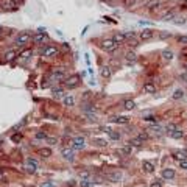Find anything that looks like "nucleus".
<instances>
[{"label": "nucleus", "instance_id": "de8ad7c7", "mask_svg": "<svg viewBox=\"0 0 187 187\" xmlns=\"http://www.w3.org/2000/svg\"><path fill=\"white\" fill-rule=\"evenodd\" d=\"M11 33V30H5V28H2L0 26V36H3V34H9Z\"/></svg>", "mask_w": 187, "mask_h": 187}, {"label": "nucleus", "instance_id": "603ef678", "mask_svg": "<svg viewBox=\"0 0 187 187\" xmlns=\"http://www.w3.org/2000/svg\"><path fill=\"white\" fill-rule=\"evenodd\" d=\"M159 36H161L162 39H165V37H170V33H161Z\"/></svg>", "mask_w": 187, "mask_h": 187}, {"label": "nucleus", "instance_id": "f8f14e48", "mask_svg": "<svg viewBox=\"0 0 187 187\" xmlns=\"http://www.w3.org/2000/svg\"><path fill=\"white\" fill-rule=\"evenodd\" d=\"M106 178H108L111 182H118L120 179H122V173L120 171H111V173L106 175Z\"/></svg>", "mask_w": 187, "mask_h": 187}, {"label": "nucleus", "instance_id": "c03bdc74", "mask_svg": "<svg viewBox=\"0 0 187 187\" xmlns=\"http://www.w3.org/2000/svg\"><path fill=\"white\" fill-rule=\"evenodd\" d=\"M47 143L48 145H55V143H58V139L56 137H48L47 139Z\"/></svg>", "mask_w": 187, "mask_h": 187}, {"label": "nucleus", "instance_id": "8fccbe9b", "mask_svg": "<svg viewBox=\"0 0 187 187\" xmlns=\"http://www.w3.org/2000/svg\"><path fill=\"white\" fill-rule=\"evenodd\" d=\"M123 2H125V5H126V6H131L132 3L136 2V0H123Z\"/></svg>", "mask_w": 187, "mask_h": 187}, {"label": "nucleus", "instance_id": "c85d7f7f", "mask_svg": "<svg viewBox=\"0 0 187 187\" xmlns=\"http://www.w3.org/2000/svg\"><path fill=\"white\" fill-rule=\"evenodd\" d=\"M176 17V12L175 11H168V12H165V14L162 16V20H173Z\"/></svg>", "mask_w": 187, "mask_h": 187}, {"label": "nucleus", "instance_id": "dca6fc26", "mask_svg": "<svg viewBox=\"0 0 187 187\" xmlns=\"http://www.w3.org/2000/svg\"><path fill=\"white\" fill-rule=\"evenodd\" d=\"M184 134H185V132H184L181 128H178V129H175V131L168 132V136H170L171 139H182V137H184Z\"/></svg>", "mask_w": 187, "mask_h": 187}, {"label": "nucleus", "instance_id": "ea45409f", "mask_svg": "<svg viewBox=\"0 0 187 187\" xmlns=\"http://www.w3.org/2000/svg\"><path fill=\"white\" fill-rule=\"evenodd\" d=\"M143 120H146V122H157V117L156 115H145Z\"/></svg>", "mask_w": 187, "mask_h": 187}, {"label": "nucleus", "instance_id": "c9c22d12", "mask_svg": "<svg viewBox=\"0 0 187 187\" xmlns=\"http://www.w3.org/2000/svg\"><path fill=\"white\" fill-rule=\"evenodd\" d=\"M39 154H41L42 157H48V156H51V150L50 148H42L41 151H39Z\"/></svg>", "mask_w": 187, "mask_h": 187}, {"label": "nucleus", "instance_id": "09e8293b", "mask_svg": "<svg viewBox=\"0 0 187 187\" xmlns=\"http://www.w3.org/2000/svg\"><path fill=\"white\" fill-rule=\"evenodd\" d=\"M41 187H55V184H53L51 181H47V182H44Z\"/></svg>", "mask_w": 187, "mask_h": 187}, {"label": "nucleus", "instance_id": "20e7f679", "mask_svg": "<svg viewBox=\"0 0 187 187\" xmlns=\"http://www.w3.org/2000/svg\"><path fill=\"white\" fill-rule=\"evenodd\" d=\"M101 47H103L106 51H114V50L118 47V44L114 41V39H104L103 44H101Z\"/></svg>", "mask_w": 187, "mask_h": 187}, {"label": "nucleus", "instance_id": "6e6552de", "mask_svg": "<svg viewBox=\"0 0 187 187\" xmlns=\"http://www.w3.org/2000/svg\"><path fill=\"white\" fill-rule=\"evenodd\" d=\"M139 37H140V41H150V39H153V37H154V30L146 28V30L140 31Z\"/></svg>", "mask_w": 187, "mask_h": 187}, {"label": "nucleus", "instance_id": "37998d69", "mask_svg": "<svg viewBox=\"0 0 187 187\" xmlns=\"http://www.w3.org/2000/svg\"><path fill=\"white\" fill-rule=\"evenodd\" d=\"M11 140H12V142H16V143H17V142H20V140H22V134H12Z\"/></svg>", "mask_w": 187, "mask_h": 187}, {"label": "nucleus", "instance_id": "49530a36", "mask_svg": "<svg viewBox=\"0 0 187 187\" xmlns=\"http://www.w3.org/2000/svg\"><path fill=\"white\" fill-rule=\"evenodd\" d=\"M178 164H179V168H181V170H187V159H185V161L178 162Z\"/></svg>", "mask_w": 187, "mask_h": 187}, {"label": "nucleus", "instance_id": "79ce46f5", "mask_svg": "<svg viewBox=\"0 0 187 187\" xmlns=\"http://www.w3.org/2000/svg\"><path fill=\"white\" fill-rule=\"evenodd\" d=\"M178 42L182 45H187V36H178Z\"/></svg>", "mask_w": 187, "mask_h": 187}, {"label": "nucleus", "instance_id": "f03ea898", "mask_svg": "<svg viewBox=\"0 0 187 187\" xmlns=\"http://www.w3.org/2000/svg\"><path fill=\"white\" fill-rule=\"evenodd\" d=\"M86 146V140L81 136H76L72 139V150H83Z\"/></svg>", "mask_w": 187, "mask_h": 187}, {"label": "nucleus", "instance_id": "0eeeda50", "mask_svg": "<svg viewBox=\"0 0 187 187\" xmlns=\"http://www.w3.org/2000/svg\"><path fill=\"white\" fill-rule=\"evenodd\" d=\"M56 55H58V48L56 47L48 45V47L42 48V56H45V58H53V56H56Z\"/></svg>", "mask_w": 187, "mask_h": 187}, {"label": "nucleus", "instance_id": "5701e85b", "mask_svg": "<svg viewBox=\"0 0 187 187\" xmlns=\"http://www.w3.org/2000/svg\"><path fill=\"white\" fill-rule=\"evenodd\" d=\"M62 104H64V106H69V108H70V106L75 104V98H73L72 95H65V97H62Z\"/></svg>", "mask_w": 187, "mask_h": 187}, {"label": "nucleus", "instance_id": "473e14b6", "mask_svg": "<svg viewBox=\"0 0 187 187\" xmlns=\"http://www.w3.org/2000/svg\"><path fill=\"white\" fill-rule=\"evenodd\" d=\"M108 134H109V139H111V140H120V132H117V131H112V129H111V131L108 132Z\"/></svg>", "mask_w": 187, "mask_h": 187}, {"label": "nucleus", "instance_id": "3c124183", "mask_svg": "<svg viewBox=\"0 0 187 187\" xmlns=\"http://www.w3.org/2000/svg\"><path fill=\"white\" fill-rule=\"evenodd\" d=\"M175 23H185V19L184 17H178V20H175Z\"/></svg>", "mask_w": 187, "mask_h": 187}, {"label": "nucleus", "instance_id": "bb28decb", "mask_svg": "<svg viewBox=\"0 0 187 187\" xmlns=\"http://www.w3.org/2000/svg\"><path fill=\"white\" fill-rule=\"evenodd\" d=\"M51 95L55 97V98H61V97L64 95V92H62L61 87H53V89H51Z\"/></svg>", "mask_w": 187, "mask_h": 187}, {"label": "nucleus", "instance_id": "6ab92c4d", "mask_svg": "<svg viewBox=\"0 0 187 187\" xmlns=\"http://www.w3.org/2000/svg\"><path fill=\"white\" fill-rule=\"evenodd\" d=\"M112 122H114V123H120V125H126V123L129 122V118L125 117V115H117V117L112 118Z\"/></svg>", "mask_w": 187, "mask_h": 187}, {"label": "nucleus", "instance_id": "b1692460", "mask_svg": "<svg viewBox=\"0 0 187 187\" xmlns=\"http://www.w3.org/2000/svg\"><path fill=\"white\" fill-rule=\"evenodd\" d=\"M185 97V94H184V90L182 89H176L175 92H173V95H171V98L173 100H182Z\"/></svg>", "mask_w": 187, "mask_h": 187}, {"label": "nucleus", "instance_id": "4be33fe9", "mask_svg": "<svg viewBox=\"0 0 187 187\" xmlns=\"http://www.w3.org/2000/svg\"><path fill=\"white\" fill-rule=\"evenodd\" d=\"M161 55H162V59H164V61H171V59H173V51H171L170 48L162 50Z\"/></svg>", "mask_w": 187, "mask_h": 187}, {"label": "nucleus", "instance_id": "f704fd0d", "mask_svg": "<svg viewBox=\"0 0 187 187\" xmlns=\"http://www.w3.org/2000/svg\"><path fill=\"white\" fill-rule=\"evenodd\" d=\"M150 187H164V179H162V178L154 179V181L151 182V185H150Z\"/></svg>", "mask_w": 187, "mask_h": 187}, {"label": "nucleus", "instance_id": "423d86ee", "mask_svg": "<svg viewBox=\"0 0 187 187\" xmlns=\"http://www.w3.org/2000/svg\"><path fill=\"white\" fill-rule=\"evenodd\" d=\"M25 168H26V171H30V173H34L36 170H37V161L36 159H31V157H28L25 161Z\"/></svg>", "mask_w": 187, "mask_h": 187}, {"label": "nucleus", "instance_id": "f257e3e1", "mask_svg": "<svg viewBox=\"0 0 187 187\" xmlns=\"http://www.w3.org/2000/svg\"><path fill=\"white\" fill-rule=\"evenodd\" d=\"M33 39V36L28 33V31H22V33H19L17 36H16V45H19V47H23V45H26L30 41Z\"/></svg>", "mask_w": 187, "mask_h": 187}, {"label": "nucleus", "instance_id": "9d476101", "mask_svg": "<svg viewBox=\"0 0 187 187\" xmlns=\"http://www.w3.org/2000/svg\"><path fill=\"white\" fill-rule=\"evenodd\" d=\"M171 157L175 159V161L181 162V161H185L187 159V150H181V151H175L171 154Z\"/></svg>", "mask_w": 187, "mask_h": 187}, {"label": "nucleus", "instance_id": "c756f323", "mask_svg": "<svg viewBox=\"0 0 187 187\" xmlns=\"http://www.w3.org/2000/svg\"><path fill=\"white\" fill-rule=\"evenodd\" d=\"M159 5H161V2H159V0H151V2L146 3V8H148L150 11H153V9H154V8H157Z\"/></svg>", "mask_w": 187, "mask_h": 187}, {"label": "nucleus", "instance_id": "ddd939ff", "mask_svg": "<svg viewBox=\"0 0 187 187\" xmlns=\"http://www.w3.org/2000/svg\"><path fill=\"white\" fill-rule=\"evenodd\" d=\"M64 78H65V73H64V70H62V69L55 70V72L51 73V79H53V81H62Z\"/></svg>", "mask_w": 187, "mask_h": 187}, {"label": "nucleus", "instance_id": "4468645a", "mask_svg": "<svg viewBox=\"0 0 187 187\" xmlns=\"http://www.w3.org/2000/svg\"><path fill=\"white\" fill-rule=\"evenodd\" d=\"M143 92H146V94H154V92H156V84H154L153 81H146V83L143 84Z\"/></svg>", "mask_w": 187, "mask_h": 187}, {"label": "nucleus", "instance_id": "9b49d317", "mask_svg": "<svg viewBox=\"0 0 187 187\" xmlns=\"http://www.w3.org/2000/svg\"><path fill=\"white\" fill-rule=\"evenodd\" d=\"M142 168H143V171H146V173H153L154 168H156V165H154L153 161H143V162H142Z\"/></svg>", "mask_w": 187, "mask_h": 187}, {"label": "nucleus", "instance_id": "aec40b11", "mask_svg": "<svg viewBox=\"0 0 187 187\" xmlns=\"http://www.w3.org/2000/svg\"><path fill=\"white\" fill-rule=\"evenodd\" d=\"M16 56H17V51H16V50H8V51L5 53V59H6L8 62L14 61V59H16Z\"/></svg>", "mask_w": 187, "mask_h": 187}, {"label": "nucleus", "instance_id": "4c0bfd02", "mask_svg": "<svg viewBox=\"0 0 187 187\" xmlns=\"http://www.w3.org/2000/svg\"><path fill=\"white\" fill-rule=\"evenodd\" d=\"M31 53H33L31 50H23V51L20 53V55H19V56H20L22 59H26V58H28V56H31Z\"/></svg>", "mask_w": 187, "mask_h": 187}, {"label": "nucleus", "instance_id": "72a5a7b5", "mask_svg": "<svg viewBox=\"0 0 187 187\" xmlns=\"http://www.w3.org/2000/svg\"><path fill=\"white\" fill-rule=\"evenodd\" d=\"M137 139H140L142 142H145V140L150 139V136H148V132H146V131H140L139 134H137Z\"/></svg>", "mask_w": 187, "mask_h": 187}, {"label": "nucleus", "instance_id": "2eb2a0df", "mask_svg": "<svg viewBox=\"0 0 187 187\" xmlns=\"http://www.w3.org/2000/svg\"><path fill=\"white\" fill-rule=\"evenodd\" d=\"M112 39H114V41H115V42H117L118 45H120V44H123V42H126V41H128V37H126V34H125V33H115Z\"/></svg>", "mask_w": 187, "mask_h": 187}, {"label": "nucleus", "instance_id": "393cba45", "mask_svg": "<svg viewBox=\"0 0 187 187\" xmlns=\"http://www.w3.org/2000/svg\"><path fill=\"white\" fill-rule=\"evenodd\" d=\"M131 146H134V148H140V146H142V140L140 139H137V137H132V139H129V142H128Z\"/></svg>", "mask_w": 187, "mask_h": 187}, {"label": "nucleus", "instance_id": "a211bd4d", "mask_svg": "<svg viewBox=\"0 0 187 187\" xmlns=\"http://www.w3.org/2000/svg\"><path fill=\"white\" fill-rule=\"evenodd\" d=\"M45 37H47V34H45L44 31H39V33H36V34L33 36V41H34L36 44H41V42L45 41Z\"/></svg>", "mask_w": 187, "mask_h": 187}, {"label": "nucleus", "instance_id": "e433bc0d", "mask_svg": "<svg viewBox=\"0 0 187 187\" xmlns=\"http://www.w3.org/2000/svg\"><path fill=\"white\" fill-rule=\"evenodd\" d=\"M94 143H95L97 146H106L108 145V142L103 140V139H94Z\"/></svg>", "mask_w": 187, "mask_h": 187}, {"label": "nucleus", "instance_id": "1a4fd4ad", "mask_svg": "<svg viewBox=\"0 0 187 187\" xmlns=\"http://www.w3.org/2000/svg\"><path fill=\"white\" fill-rule=\"evenodd\" d=\"M61 154H62V157L65 159V161H69V162H73V159H75V154H73V150H72V148H62Z\"/></svg>", "mask_w": 187, "mask_h": 187}, {"label": "nucleus", "instance_id": "412c9836", "mask_svg": "<svg viewBox=\"0 0 187 187\" xmlns=\"http://www.w3.org/2000/svg\"><path fill=\"white\" fill-rule=\"evenodd\" d=\"M2 6H3V8H8V9H12V8L17 6V2H16V0H3V2H2Z\"/></svg>", "mask_w": 187, "mask_h": 187}, {"label": "nucleus", "instance_id": "7c9ffc66", "mask_svg": "<svg viewBox=\"0 0 187 187\" xmlns=\"http://www.w3.org/2000/svg\"><path fill=\"white\" fill-rule=\"evenodd\" d=\"M123 108H125V109H128V111H131V109H134V108H136V103L132 101V100H126V101L123 103Z\"/></svg>", "mask_w": 187, "mask_h": 187}, {"label": "nucleus", "instance_id": "58836bf2", "mask_svg": "<svg viewBox=\"0 0 187 187\" xmlns=\"http://www.w3.org/2000/svg\"><path fill=\"white\" fill-rule=\"evenodd\" d=\"M148 131H153V132H156V134H161V126L159 125H151Z\"/></svg>", "mask_w": 187, "mask_h": 187}, {"label": "nucleus", "instance_id": "cd10ccee", "mask_svg": "<svg viewBox=\"0 0 187 187\" xmlns=\"http://www.w3.org/2000/svg\"><path fill=\"white\" fill-rule=\"evenodd\" d=\"M132 151H134V146H131L129 143H128V145H125V146H122V148H120V153H123V154H131Z\"/></svg>", "mask_w": 187, "mask_h": 187}, {"label": "nucleus", "instance_id": "a19ab883", "mask_svg": "<svg viewBox=\"0 0 187 187\" xmlns=\"http://www.w3.org/2000/svg\"><path fill=\"white\" fill-rule=\"evenodd\" d=\"M165 129H167L168 132H171V131H175V129H178V126H176L175 123H168V125L165 126Z\"/></svg>", "mask_w": 187, "mask_h": 187}, {"label": "nucleus", "instance_id": "2f4dec72", "mask_svg": "<svg viewBox=\"0 0 187 187\" xmlns=\"http://www.w3.org/2000/svg\"><path fill=\"white\" fill-rule=\"evenodd\" d=\"M34 137H36V140H47L48 139V136L45 134L44 131H37L36 134H34Z\"/></svg>", "mask_w": 187, "mask_h": 187}, {"label": "nucleus", "instance_id": "a18cd8bd", "mask_svg": "<svg viewBox=\"0 0 187 187\" xmlns=\"http://www.w3.org/2000/svg\"><path fill=\"white\" fill-rule=\"evenodd\" d=\"M79 184H81V187H90V185H94V182H90V181H79Z\"/></svg>", "mask_w": 187, "mask_h": 187}, {"label": "nucleus", "instance_id": "7ed1b4c3", "mask_svg": "<svg viewBox=\"0 0 187 187\" xmlns=\"http://www.w3.org/2000/svg\"><path fill=\"white\" fill-rule=\"evenodd\" d=\"M79 75H72V76H69L67 79L64 81V84H65V87L67 89H73V87H76L78 84H79Z\"/></svg>", "mask_w": 187, "mask_h": 187}, {"label": "nucleus", "instance_id": "a878e982", "mask_svg": "<svg viewBox=\"0 0 187 187\" xmlns=\"http://www.w3.org/2000/svg\"><path fill=\"white\" fill-rule=\"evenodd\" d=\"M125 59H126V62L128 64H131V62H134L136 61V53L134 51H126V55H125Z\"/></svg>", "mask_w": 187, "mask_h": 187}, {"label": "nucleus", "instance_id": "f3484780", "mask_svg": "<svg viewBox=\"0 0 187 187\" xmlns=\"http://www.w3.org/2000/svg\"><path fill=\"white\" fill-rule=\"evenodd\" d=\"M100 73H101L103 78H111V76H112V69L109 67V65H103L101 70H100Z\"/></svg>", "mask_w": 187, "mask_h": 187}, {"label": "nucleus", "instance_id": "39448f33", "mask_svg": "<svg viewBox=\"0 0 187 187\" xmlns=\"http://www.w3.org/2000/svg\"><path fill=\"white\" fill-rule=\"evenodd\" d=\"M161 176H162V179H165V181H171V179H175L176 171L173 170V168H170V167H167V168H164V170H162Z\"/></svg>", "mask_w": 187, "mask_h": 187}]
</instances>
